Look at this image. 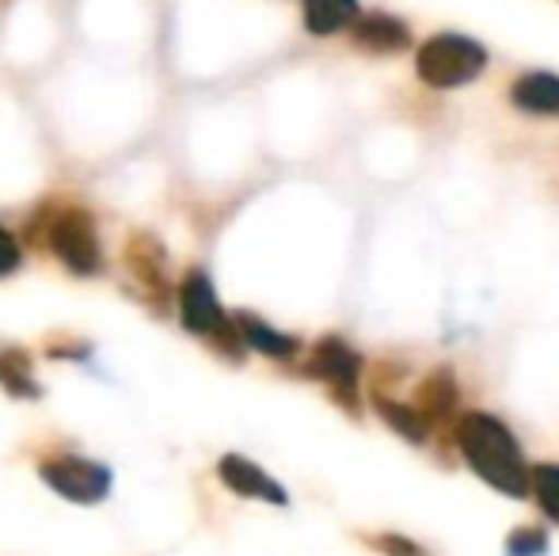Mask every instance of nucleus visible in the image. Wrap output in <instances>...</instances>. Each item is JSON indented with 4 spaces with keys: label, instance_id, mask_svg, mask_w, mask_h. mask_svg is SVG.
Returning a JSON list of instances; mask_svg holds the SVG:
<instances>
[{
    "label": "nucleus",
    "instance_id": "f257e3e1",
    "mask_svg": "<svg viewBox=\"0 0 559 556\" xmlns=\"http://www.w3.org/2000/svg\"><path fill=\"white\" fill-rule=\"evenodd\" d=\"M456 446H461L468 469L484 484L510 499H525L533 488V469H525L522 446L510 435L502 419L491 412H464L456 423Z\"/></svg>",
    "mask_w": 559,
    "mask_h": 556
},
{
    "label": "nucleus",
    "instance_id": "f03ea898",
    "mask_svg": "<svg viewBox=\"0 0 559 556\" xmlns=\"http://www.w3.org/2000/svg\"><path fill=\"white\" fill-rule=\"evenodd\" d=\"M487 66V50L468 35H435L423 43L415 69L419 81L430 88H461L472 84Z\"/></svg>",
    "mask_w": 559,
    "mask_h": 556
},
{
    "label": "nucleus",
    "instance_id": "7ed1b4c3",
    "mask_svg": "<svg viewBox=\"0 0 559 556\" xmlns=\"http://www.w3.org/2000/svg\"><path fill=\"white\" fill-rule=\"evenodd\" d=\"M43 481L50 484L58 496H66L69 504H99V499L111 492V473L96 461H84V458H58V461H46L43 469Z\"/></svg>",
    "mask_w": 559,
    "mask_h": 556
},
{
    "label": "nucleus",
    "instance_id": "20e7f679",
    "mask_svg": "<svg viewBox=\"0 0 559 556\" xmlns=\"http://www.w3.org/2000/svg\"><path fill=\"white\" fill-rule=\"evenodd\" d=\"M50 248L73 275H92L99 268V240L92 229V217L81 210H66L50 225Z\"/></svg>",
    "mask_w": 559,
    "mask_h": 556
},
{
    "label": "nucleus",
    "instance_id": "39448f33",
    "mask_svg": "<svg viewBox=\"0 0 559 556\" xmlns=\"http://www.w3.org/2000/svg\"><path fill=\"white\" fill-rule=\"evenodd\" d=\"M179 312H183V324L199 335H214L225 328V312L214 294V282L202 271H191L183 279V286H179Z\"/></svg>",
    "mask_w": 559,
    "mask_h": 556
},
{
    "label": "nucleus",
    "instance_id": "423d86ee",
    "mask_svg": "<svg viewBox=\"0 0 559 556\" xmlns=\"http://www.w3.org/2000/svg\"><path fill=\"white\" fill-rule=\"evenodd\" d=\"M309 374L320 381H328V386L338 389V397H343V389L350 393L354 386H358V374H361V358L358 351L350 347V343L343 340H320L317 351H312V363H309Z\"/></svg>",
    "mask_w": 559,
    "mask_h": 556
},
{
    "label": "nucleus",
    "instance_id": "0eeeda50",
    "mask_svg": "<svg viewBox=\"0 0 559 556\" xmlns=\"http://www.w3.org/2000/svg\"><path fill=\"white\" fill-rule=\"evenodd\" d=\"M217 476L225 481V488H233L236 496H248V499H263V504H289L286 499V488L282 484H274L271 476L263 473V469L255 465V461L240 458V453H228L222 458V465H217Z\"/></svg>",
    "mask_w": 559,
    "mask_h": 556
},
{
    "label": "nucleus",
    "instance_id": "6e6552de",
    "mask_svg": "<svg viewBox=\"0 0 559 556\" xmlns=\"http://www.w3.org/2000/svg\"><path fill=\"white\" fill-rule=\"evenodd\" d=\"M514 107L530 115H559V76L556 73H525L510 88Z\"/></svg>",
    "mask_w": 559,
    "mask_h": 556
},
{
    "label": "nucleus",
    "instance_id": "1a4fd4ad",
    "mask_svg": "<svg viewBox=\"0 0 559 556\" xmlns=\"http://www.w3.org/2000/svg\"><path fill=\"white\" fill-rule=\"evenodd\" d=\"M354 38H358V46L377 50V54H396L412 43V35H407L404 23L392 20V15H381V12L354 23Z\"/></svg>",
    "mask_w": 559,
    "mask_h": 556
},
{
    "label": "nucleus",
    "instance_id": "9d476101",
    "mask_svg": "<svg viewBox=\"0 0 559 556\" xmlns=\"http://www.w3.org/2000/svg\"><path fill=\"white\" fill-rule=\"evenodd\" d=\"M350 23H358V0H305V27L312 35H335Z\"/></svg>",
    "mask_w": 559,
    "mask_h": 556
},
{
    "label": "nucleus",
    "instance_id": "9b49d317",
    "mask_svg": "<svg viewBox=\"0 0 559 556\" xmlns=\"http://www.w3.org/2000/svg\"><path fill=\"white\" fill-rule=\"evenodd\" d=\"M236 328H240L243 343H248L251 351H259V355H266V358H289L297 351L294 335L274 332L271 324H263V320L251 317V312H240V317H236Z\"/></svg>",
    "mask_w": 559,
    "mask_h": 556
},
{
    "label": "nucleus",
    "instance_id": "f8f14e48",
    "mask_svg": "<svg viewBox=\"0 0 559 556\" xmlns=\"http://www.w3.org/2000/svg\"><path fill=\"white\" fill-rule=\"evenodd\" d=\"M377 416L389 423L396 435H404L407 442H427V416L419 409H407V404H396L389 397H377Z\"/></svg>",
    "mask_w": 559,
    "mask_h": 556
},
{
    "label": "nucleus",
    "instance_id": "ddd939ff",
    "mask_svg": "<svg viewBox=\"0 0 559 556\" xmlns=\"http://www.w3.org/2000/svg\"><path fill=\"white\" fill-rule=\"evenodd\" d=\"M456 409V381L449 378V370H438L427 378V386H423V397H419V412L423 416H435L442 419L449 412Z\"/></svg>",
    "mask_w": 559,
    "mask_h": 556
},
{
    "label": "nucleus",
    "instance_id": "4468645a",
    "mask_svg": "<svg viewBox=\"0 0 559 556\" xmlns=\"http://www.w3.org/2000/svg\"><path fill=\"white\" fill-rule=\"evenodd\" d=\"M530 496L545 511V519L559 522V465H533V488Z\"/></svg>",
    "mask_w": 559,
    "mask_h": 556
},
{
    "label": "nucleus",
    "instance_id": "2eb2a0df",
    "mask_svg": "<svg viewBox=\"0 0 559 556\" xmlns=\"http://www.w3.org/2000/svg\"><path fill=\"white\" fill-rule=\"evenodd\" d=\"M548 553V537L537 527H518L507 542V556H545Z\"/></svg>",
    "mask_w": 559,
    "mask_h": 556
},
{
    "label": "nucleus",
    "instance_id": "dca6fc26",
    "mask_svg": "<svg viewBox=\"0 0 559 556\" xmlns=\"http://www.w3.org/2000/svg\"><path fill=\"white\" fill-rule=\"evenodd\" d=\"M20 268V245H15L12 233L0 225V275H12Z\"/></svg>",
    "mask_w": 559,
    "mask_h": 556
},
{
    "label": "nucleus",
    "instance_id": "f3484780",
    "mask_svg": "<svg viewBox=\"0 0 559 556\" xmlns=\"http://www.w3.org/2000/svg\"><path fill=\"white\" fill-rule=\"evenodd\" d=\"M381 549H389V553H396V556H423V549H415L407 537H404V542H400V537H384Z\"/></svg>",
    "mask_w": 559,
    "mask_h": 556
}]
</instances>
